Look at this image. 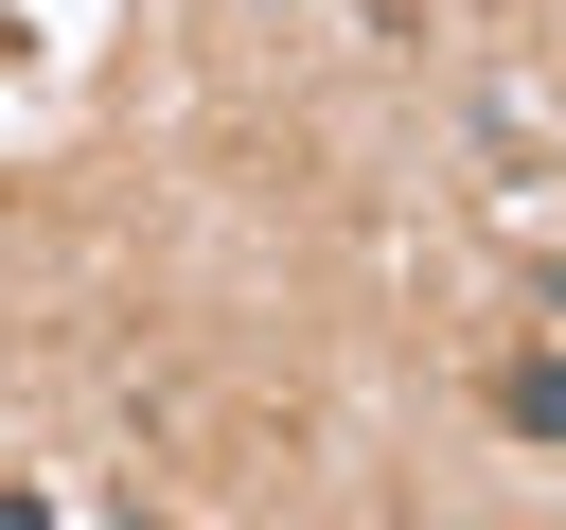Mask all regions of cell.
<instances>
[{
	"mask_svg": "<svg viewBox=\"0 0 566 530\" xmlns=\"http://www.w3.org/2000/svg\"><path fill=\"white\" fill-rule=\"evenodd\" d=\"M495 424H513V442H566V353H513V371H495Z\"/></svg>",
	"mask_w": 566,
	"mask_h": 530,
	"instance_id": "1",
	"label": "cell"
}]
</instances>
